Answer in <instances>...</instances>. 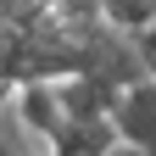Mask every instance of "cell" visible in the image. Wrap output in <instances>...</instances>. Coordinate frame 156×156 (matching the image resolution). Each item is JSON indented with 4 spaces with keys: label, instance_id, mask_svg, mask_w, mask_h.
<instances>
[{
    "label": "cell",
    "instance_id": "3",
    "mask_svg": "<svg viewBox=\"0 0 156 156\" xmlns=\"http://www.w3.org/2000/svg\"><path fill=\"white\" fill-rule=\"evenodd\" d=\"M145 156H156V145H151V151H145Z\"/></svg>",
    "mask_w": 156,
    "mask_h": 156
},
{
    "label": "cell",
    "instance_id": "2",
    "mask_svg": "<svg viewBox=\"0 0 156 156\" xmlns=\"http://www.w3.org/2000/svg\"><path fill=\"white\" fill-rule=\"evenodd\" d=\"M134 45H140V56H145V67H151V78H156V17L145 28H134Z\"/></svg>",
    "mask_w": 156,
    "mask_h": 156
},
{
    "label": "cell",
    "instance_id": "1",
    "mask_svg": "<svg viewBox=\"0 0 156 156\" xmlns=\"http://www.w3.org/2000/svg\"><path fill=\"white\" fill-rule=\"evenodd\" d=\"M112 123H117V134H123L128 145H140V151H151V145H156V78H151V73L117 95Z\"/></svg>",
    "mask_w": 156,
    "mask_h": 156
}]
</instances>
